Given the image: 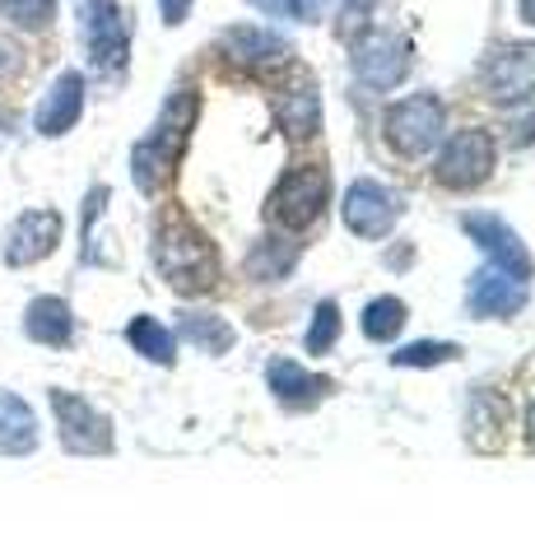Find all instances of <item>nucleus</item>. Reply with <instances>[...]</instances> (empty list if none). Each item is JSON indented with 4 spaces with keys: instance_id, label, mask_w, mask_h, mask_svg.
I'll list each match as a JSON object with an SVG mask.
<instances>
[{
    "instance_id": "nucleus-1",
    "label": "nucleus",
    "mask_w": 535,
    "mask_h": 558,
    "mask_svg": "<svg viewBox=\"0 0 535 558\" xmlns=\"http://www.w3.org/2000/svg\"><path fill=\"white\" fill-rule=\"evenodd\" d=\"M154 266L178 293H205L219 279V247L205 238L192 219L163 215L154 229Z\"/></svg>"
},
{
    "instance_id": "nucleus-2",
    "label": "nucleus",
    "mask_w": 535,
    "mask_h": 558,
    "mask_svg": "<svg viewBox=\"0 0 535 558\" xmlns=\"http://www.w3.org/2000/svg\"><path fill=\"white\" fill-rule=\"evenodd\" d=\"M196 112H200L196 89H178L168 98L163 117L154 121V131L131 154V178L141 191H159V182L172 172V163L182 159L186 140H192V126H196Z\"/></svg>"
},
{
    "instance_id": "nucleus-3",
    "label": "nucleus",
    "mask_w": 535,
    "mask_h": 558,
    "mask_svg": "<svg viewBox=\"0 0 535 558\" xmlns=\"http://www.w3.org/2000/svg\"><path fill=\"white\" fill-rule=\"evenodd\" d=\"M51 418H57V438L71 457H112L117 451V428L94 400H84L65 387H51Z\"/></svg>"
},
{
    "instance_id": "nucleus-4",
    "label": "nucleus",
    "mask_w": 535,
    "mask_h": 558,
    "mask_svg": "<svg viewBox=\"0 0 535 558\" xmlns=\"http://www.w3.org/2000/svg\"><path fill=\"white\" fill-rule=\"evenodd\" d=\"M326 191H331V178H326L321 163H303L293 168L289 178H280V186L270 191L266 215L275 229H313L326 209Z\"/></svg>"
},
{
    "instance_id": "nucleus-5",
    "label": "nucleus",
    "mask_w": 535,
    "mask_h": 558,
    "mask_svg": "<svg viewBox=\"0 0 535 558\" xmlns=\"http://www.w3.org/2000/svg\"><path fill=\"white\" fill-rule=\"evenodd\" d=\"M498 159V145L489 131H457L438 154V182L452 191H471L485 186Z\"/></svg>"
},
{
    "instance_id": "nucleus-6",
    "label": "nucleus",
    "mask_w": 535,
    "mask_h": 558,
    "mask_svg": "<svg viewBox=\"0 0 535 558\" xmlns=\"http://www.w3.org/2000/svg\"><path fill=\"white\" fill-rule=\"evenodd\" d=\"M526 303H531V284L489 266V260L471 275V284H465V312H471L475 322H512L516 312H526Z\"/></svg>"
},
{
    "instance_id": "nucleus-7",
    "label": "nucleus",
    "mask_w": 535,
    "mask_h": 558,
    "mask_svg": "<svg viewBox=\"0 0 535 558\" xmlns=\"http://www.w3.org/2000/svg\"><path fill=\"white\" fill-rule=\"evenodd\" d=\"M461 233L471 238L479 252H485L489 266L508 270L512 279H522V284H531V279H535V260L526 252V242L516 238V229H508L498 215H461Z\"/></svg>"
},
{
    "instance_id": "nucleus-8",
    "label": "nucleus",
    "mask_w": 535,
    "mask_h": 558,
    "mask_svg": "<svg viewBox=\"0 0 535 558\" xmlns=\"http://www.w3.org/2000/svg\"><path fill=\"white\" fill-rule=\"evenodd\" d=\"M442 140V102L434 94H414L387 112V145L396 154H428Z\"/></svg>"
},
{
    "instance_id": "nucleus-9",
    "label": "nucleus",
    "mask_w": 535,
    "mask_h": 558,
    "mask_svg": "<svg viewBox=\"0 0 535 558\" xmlns=\"http://www.w3.org/2000/svg\"><path fill=\"white\" fill-rule=\"evenodd\" d=\"M80 28L89 43V61L102 75H117L126 65V20L117 0H80Z\"/></svg>"
},
{
    "instance_id": "nucleus-10",
    "label": "nucleus",
    "mask_w": 535,
    "mask_h": 558,
    "mask_svg": "<svg viewBox=\"0 0 535 558\" xmlns=\"http://www.w3.org/2000/svg\"><path fill=\"white\" fill-rule=\"evenodd\" d=\"M340 215H344V229L358 233V238H387L396 229V219L405 215V201L391 196L382 182L358 178L350 191H344Z\"/></svg>"
},
{
    "instance_id": "nucleus-11",
    "label": "nucleus",
    "mask_w": 535,
    "mask_h": 558,
    "mask_svg": "<svg viewBox=\"0 0 535 558\" xmlns=\"http://www.w3.org/2000/svg\"><path fill=\"white\" fill-rule=\"evenodd\" d=\"M266 391L275 396V405L280 410L307 414V410H317L321 400L336 396V381L321 377V373H307L299 359L275 354V359H266Z\"/></svg>"
},
{
    "instance_id": "nucleus-12",
    "label": "nucleus",
    "mask_w": 535,
    "mask_h": 558,
    "mask_svg": "<svg viewBox=\"0 0 535 558\" xmlns=\"http://www.w3.org/2000/svg\"><path fill=\"white\" fill-rule=\"evenodd\" d=\"M61 233H65V223H61L57 209H24L5 233V266H14V270L38 266V260H47L57 252Z\"/></svg>"
},
{
    "instance_id": "nucleus-13",
    "label": "nucleus",
    "mask_w": 535,
    "mask_h": 558,
    "mask_svg": "<svg viewBox=\"0 0 535 558\" xmlns=\"http://www.w3.org/2000/svg\"><path fill=\"white\" fill-rule=\"evenodd\" d=\"M84 117V75L80 70H61L42 94L38 112H33V131L38 135H65Z\"/></svg>"
},
{
    "instance_id": "nucleus-14",
    "label": "nucleus",
    "mask_w": 535,
    "mask_h": 558,
    "mask_svg": "<svg viewBox=\"0 0 535 558\" xmlns=\"http://www.w3.org/2000/svg\"><path fill=\"white\" fill-rule=\"evenodd\" d=\"M24 336L33 344H47V349H65L75 344V312L57 293H38L28 307H24Z\"/></svg>"
},
{
    "instance_id": "nucleus-15",
    "label": "nucleus",
    "mask_w": 535,
    "mask_h": 558,
    "mask_svg": "<svg viewBox=\"0 0 535 558\" xmlns=\"http://www.w3.org/2000/svg\"><path fill=\"white\" fill-rule=\"evenodd\" d=\"M489 94L498 102H522L535 94V47H508L489 65Z\"/></svg>"
},
{
    "instance_id": "nucleus-16",
    "label": "nucleus",
    "mask_w": 535,
    "mask_h": 558,
    "mask_svg": "<svg viewBox=\"0 0 535 558\" xmlns=\"http://www.w3.org/2000/svg\"><path fill=\"white\" fill-rule=\"evenodd\" d=\"M38 442L42 428L33 405L14 391H0V457H28V451H38Z\"/></svg>"
},
{
    "instance_id": "nucleus-17",
    "label": "nucleus",
    "mask_w": 535,
    "mask_h": 558,
    "mask_svg": "<svg viewBox=\"0 0 535 558\" xmlns=\"http://www.w3.org/2000/svg\"><path fill=\"white\" fill-rule=\"evenodd\" d=\"M178 336L186 344H196L200 354H210V359H223L229 349L238 344V330L229 317H219V312H200V307H186L178 312Z\"/></svg>"
},
{
    "instance_id": "nucleus-18",
    "label": "nucleus",
    "mask_w": 535,
    "mask_h": 558,
    "mask_svg": "<svg viewBox=\"0 0 535 558\" xmlns=\"http://www.w3.org/2000/svg\"><path fill=\"white\" fill-rule=\"evenodd\" d=\"M503 428H508V405L489 387H479L471 396V405H465V438H471L479 451H494L503 442Z\"/></svg>"
},
{
    "instance_id": "nucleus-19",
    "label": "nucleus",
    "mask_w": 535,
    "mask_h": 558,
    "mask_svg": "<svg viewBox=\"0 0 535 558\" xmlns=\"http://www.w3.org/2000/svg\"><path fill=\"white\" fill-rule=\"evenodd\" d=\"M299 242L289 238H262L256 247L247 252V275L256 279V284H280V279H289L293 270H299Z\"/></svg>"
},
{
    "instance_id": "nucleus-20",
    "label": "nucleus",
    "mask_w": 535,
    "mask_h": 558,
    "mask_svg": "<svg viewBox=\"0 0 535 558\" xmlns=\"http://www.w3.org/2000/svg\"><path fill=\"white\" fill-rule=\"evenodd\" d=\"M126 344L141 359L159 363V368H172V363H178V336H172L159 317H149V312H141V317L126 322Z\"/></svg>"
},
{
    "instance_id": "nucleus-21",
    "label": "nucleus",
    "mask_w": 535,
    "mask_h": 558,
    "mask_svg": "<svg viewBox=\"0 0 535 558\" xmlns=\"http://www.w3.org/2000/svg\"><path fill=\"white\" fill-rule=\"evenodd\" d=\"M354 70L373 89H387V84H396L410 70V57H405V47H396L391 38H377L354 57Z\"/></svg>"
},
{
    "instance_id": "nucleus-22",
    "label": "nucleus",
    "mask_w": 535,
    "mask_h": 558,
    "mask_svg": "<svg viewBox=\"0 0 535 558\" xmlns=\"http://www.w3.org/2000/svg\"><path fill=\"white\" fill-rule=\"evenodd\" d=\"M405 322H410V307L396 299V293H377V299L364 307V317H358V326H364V336L373 344H391L405 330Z\"/></svg>"
},
{
    "instance_id": "nucleus-23",
    "label": "nucleus",
    "mask_w": 535,
    "mask_h": 558,
    "mask_svg": "<svg viewBox=\"0 0 535 558\" xmlns=\"http://www.w3.org/2000/svg\"><path fill=\"white\" fill-rule=\"evenodd\" d=\"M465 349L457 340H410L391 349V368H447Z\"/></svg>"
},
{
    "instance_id": "nucleus-24",
    "label": "nucleus",
    "mask_w": 535,
    "mask_h": 558,
    "mask_svg": "<svg viewBox=\"0 0 535 558\" xmlns=\"http://www.w3.org/2000/svg\"><path fill=\"white\" fill-rule=\"evenodd\" d=\"M340 330H344V317H340V303L336 299H321L313 307V322L303 330V349L307 354H331L340 344Z\"/></svg>"
},
{
    "instance_id": "nucleus-25",
    "label": "nucleus",
    "mask_w": 535,
    "mask_h": 558,
    "mask_svg": "<svg viewBox=\"0 0 535 558\" xmlns=\"http://www.w3.org/2000/svg\"><path fill=\"white\" fill-rule=\"evenodd\" d=\"M317 126H321V98L303 84V89H293L284 98V131L293 140H307V135H317Z\"/></svg>"
},
{
    "instance_id": "nucleus-26",
    "label": "nucleus",
    "mask_w": 535,
    "mask_h": 558,
    "mask_svg": "<svg viewBox=\"0 0 535 558\" xmlns=\"http://www.w3.org/2000/svg\"><path fill=\"white\" fill-rule=\"evenodd\" d=\"M0 14H5L14 28L38 33V28L51 24V14H57V0H0Z\"/></svg>"
},
{
    "instance_id": "nucleus-27",
    "label": "nucleus",
    "mask_w": 535,
    "mask_h": 558,
    "mask_svg": "<svg viewBox=\"0 0 535 558\" xmlns=\"http://www.w3.org/2000/svg\"><path fill=\"white\" fill-rule=\"evenodd\" d=\"M182 14H186V0H163V20L168 24H182Z\"/></svg>"
},
{
    "instance_id": "nucleus-28",
    "label": "nucleus",
    "mask_w": 535,
    "mask_h": 558,
    "mask_svg": "<svg viewBox=\"0 0 535 558\" xmlns=\"http://www.w3.org/2000/svg\"><path fill=\"white\" fill-rule=\"evenodd\" d=\"M526 442L535 447V400H531V405H526Z\"/></svg>"
}]
</instances>
